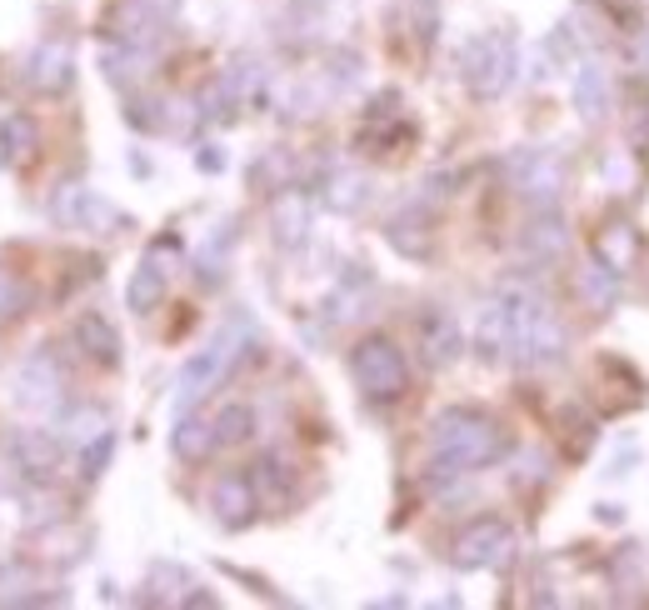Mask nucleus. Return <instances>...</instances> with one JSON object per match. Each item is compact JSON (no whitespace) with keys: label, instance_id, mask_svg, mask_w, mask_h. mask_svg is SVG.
Masks as SVG:
<instances>
[{"label":"nucleus","instance_id":"obj_19","mask_svg":"<svg viewBox=\"0 0 649 610\" xmlns=\"http://www.w3.org/2000/svg\"><path fill=\"white\" fill-rule=\"evenodd\" d=\"M80 336H86V346H100V350H96L100 361H115V336H111V331H105L100 321H86V325H80Z\"/></svg>","mask_w":649,"mask_h":610},{"label":"nucleus","instance_id":"obj_20","mask_svg":"<svg viewBox=\"0 0 649 610\" xmlns=\"http://www.w3.org/2000/svg\"><path fill=\"white\" fill-rule=\"evenodd\" d=\"M5 300H11V286H5V281H0V306H5Z\"/></svg>","mask_w":649,"mask_h":610},{"label":"nucleus","instance_id":"obj_5","mask_svg":"<svg viewBox=\"0 0 649 610\" xmlns=\"http://www.w3.org/2000/svg\"><path fill=\"white\" fill-rule=\"evenodd\" d=\"M230 361H235V331H221V336L200 350L196 361H185L180 386H175V406H180V411H190V406H196L205 390H215V381L230 371Z\"/></svg>","mask_w":649,"mask_h":610},{"label":"nucleus","instance_id":"obj_12","mask_svg":"<svg viewBox=\"0 0 649 610\" xmlns=\"http://www.w3.org/2000/svg\"><path fill=\"white\" fill-rule=\"evenodd\" d=\"M579 296L589 300V311H610L614 300H620V275L600 261L585 265V271H579Z\"/></svg>","mask_w":649,"mask_h":610},{"label":"nucleus","instance_id":"obj_3","mask_svg":"<svg viewBox=\"0 0 649 610\" xmlns=\"http://www.w3.org/2000/svg\"><path fill=\"white\" fill-rule=\"evenodd\" d=\"M350 371H355V386L365 390L370 400H395L404 390V381H410L404 356L390 346V340H365V346L355 350Z\"/></svg>","mask_w":649,"mask_h":610},{"label":"nucleus","instance_id":"obj_10","mask_svg":"<svg viewBox=\"0 0 649 610\" xmlns=\"http://www.w3.org/2000/svg\"><path fill=\"white\" fill-rule=\"evenodd\" d=\"M635 256H639V240H635V231H629L625 221L604 225V231H600V240H595V261H600V265H610L614 275H625L629 265H635Z\"/></svg>","mask_w":649,"mask_h":610},{"label":"nucleus","instance_id":"obj_8","mask_svg":"<svg viewBox=\"0 0 649 610\" xmlns=\"http://www.w3.org/2000/svg\"><path fill=\"white\" fill-rule=\"evenodd\" d=\"M570 250V231H564L560 215H535V225L525 231V256L535 265H554Z\"/></svg>","mask_w":649,"mask_h":610},{"label":"nucleus","instance_id":"obj_15","mask_svg":"<svg viewBox=\"0 0 649 610\" xmlns=\"http://www.w3.org/2000/svg\"><path fill=\"white\" fill-rule=\"evenodd\" d=\"M390 240L404 250V256H425L429 236H425V221H420V211H404L390 221Z\"/></svg>","mask_w":649,"mask_h":610},{"label":"nucleus","instance_id":"obj_2","mask_svg":"<svg viewBox=\"0 0 649 610\" xmlns=\"http://www.w3.org/2000/svg\"><path fill=\"white\" fill-rule=\"evenodd\" d=\"M515 40L504 36V30H485L475 36L465 50H460V75H465V86L475 90L479 100H495L510 80H515Z\"/></svg>","mask_w":649,"mask_h":610},{"label":"nucleus","instance_id":"obj_11","mask_svg":"<svg viewBox=\"0 0 649 610\" xmlns=\"http://www.w3.org/2000/svg\"><path fill=\"white\" fill-rule=\"evenodd\" d=\"M420 336H425V361L429 365H450L454 356H460V325H454L445 311H429L425 325H420Z\"/></svg>","mask_w":649,"mask_h":610},{"label":"nucleus","instance_id":"obj_16","mask_svg":"<svg viewBox=\"0 0 649 610\" xmlns=\"http://www.w3.org/2000/svg\"><path fill=\"white\" fill-rule=\"evenodd\" d=\"M205 450H215V431L200 421H185L180 431H175V456H185V461H200Z\"/></svg>","mask_w":649,"mask_h":610},{"label":"nucleus","instance_id":"obj_17","mask_svg":"<svg viewBox=\"0 0 649 610\" xmlns=\"http://www.w3.org/2000/svg\"><path fill=\"white\" fill-rule=\"evenodd\" d=\"M250 425H255V415L246 406H230V411H221V421L210 425V431H215V446H240L250 436Z\"/></svg>","mask_w":649,"mask_h":610},{"label":"nucleus","instance_id":"obj_6","mask_svg":"<svg viewBox=\"0 0 649 610\" xmlns=\"http://www.w3.org/2000/svg\"><path fill=\"white\" fill-rule=\"evenodd\" d=\"M515 180L535 206H554L560 190H564V161L560 155H550V150H525V155L515 161Z\"/></svg>","mask_w":649,"mask_h":610},{"label":"nucleus","instance_id":"obj_7","mask_svg":"<svg viewBox=\"0 0 649 610\" xmlns=\"http://www.w3.org/2000/svg\"><path fill=\"white\" fill-rule=\"evenodd\" d=\"M610 100H614V86H610V71L600 61H585L575 75V111L585 121H604L610 115Z\"/></svg>","mask_w":649,"mask_h":610},{"label":"nucleus","instance_id":"obj_9","mask_svg":"<svg viewBox=\"0 0 649 610\" xmlns=\"http://www.w3.org/2000/svg\"><path fill=\"white\" fill-rule=\"evenodd\" d=\"M210 506H215V515H221L225 525H246L250 511H255V490H250V481H240V475H225V481H215V490H210Z\"/></svg>","mask_w":649,"mask_h":610},{"label":"nucleus","instance_id":"obj_18","mask_svg":"<svg viewBox=\"0 0 649 610\" xmlns=\"http://www.w3.org/2000/svg\"><path fill=\"white\" fill-rule=\"evenodd\" d=\"M305 221H310V206H305V200L285 196L280 206H275V225H280V240H285V246L305 236Z\"/></svg>","mask_w":649,"mask_h":610},{"label":"nucleus","instance_id":"obj_14","mask_svg":"<svg viewBox=\"0 0 649 610\" xmlns=\"http://www.w3.org/2000/svg\"><path fill=\"white\" fill-rule=\"evenodd\" d=\"M325 200H330L340 215H350V211H360V206L370 200V180H365V175H335L330 196H325Z\"/></svg>","mask_w":649,"mask_h":610},{"label":"nucleus","instance_id":"obj_1","mask_svg":"<svg viewBox=\"0 0 649 610\" xmlns=\"http://www.w3.org/2000/svg\"><path fill=\"white\" fill-rule=\"evenodd\" d=\"M435 450H440V471H479L504 456L500 425L475 411H445L435 421Z\"/></svg>","mask_w":649,"mask_h":610},{"label":"nucleus","instance_id":"obj_4","mask_svg":"<svg viewBox=\"0 0 649 610\" xmlns=\"http://www.w3.org/2000/svg\"><path fill=\"white\" fill-rule=\"evenodd\" d=\"M510 556H515V531L504 521H475L454 540V565H465V571H495Z\"/></svg>","mask_w":649,"mask_h":610},{"label":"nucleus","instance_id":"obj_13","mask_svg":"<svg viewBox=\"0 0 649 610\" xmlns=\"http://www.w3.org/2000/svg\"><path fill=\"white\" fill-rule=\"evenodd\" d=\"M165 296V271H160L155 261H146L140 271H135V281H130V311H155V300Z\"/></svg>","mask_w":649,"mask_h":610}]
</instances>
